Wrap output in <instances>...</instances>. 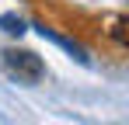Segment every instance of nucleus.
I'll return each mask as SVG.
<instances>
[{"label":"nucleus","instance_id":"nucleus-1","mask_svg":"<svg viewBox=\"0 0 129 125\" xmlns=\"http://www.w3.org/2000/svg\"><path fill=\"white\" fill-rule=\"evenodd\" d=\"M0 66L18 83H39L45 77L42 56H35V52H28V49H4V52H0Z\"/></svg>","mask_w":129,"mask_h":125},{"label":"nucleus","instance_id":"nucleus-2","mask_svg":"<svg viewBox=\"0 0 129 125\" xmlns=\"http://www.w3.org/2000/svg\"><path fill=\"white\" fill-rule=\"evenodd\" d=\"M35 31H39L42 38H49L52 45H59L63 52H70V56H73V59L80 62V66H91V56H87V52H84V49H80V45H77L73 38H66V35H59V31H52V28H45V24H35Z\"/></svg>","mask_w":129,"mask_h":125},{"label":"nucleus","instance_id":"nucleus-3","mask_svg":"<svg viewBox=\"0 0 129 125\" xmlns=\"http://www.w3.org/2000/svg\"><path fill=\"white\" fill-rule=\"evenodd\" d=\"M0 28L7 31V35H24L28 28H24V21L18 14H0Z\"/></svg>","mask_w":129,"mask_h":125},{"label":"nucleus","instance_id":"nucleus-4","mask_svg":"<svg viewBox=\"0 0 129 125\" xmlns=\"http://www.w3.org/2000/svg\"><path fill=\"white\" fill-rule=\"evenodd\" d=\"M112 35H115V42H119V45H126V18H119V21H115Z\"/></svg>","mask_w":129,"mask_h":125}]
</instances>
